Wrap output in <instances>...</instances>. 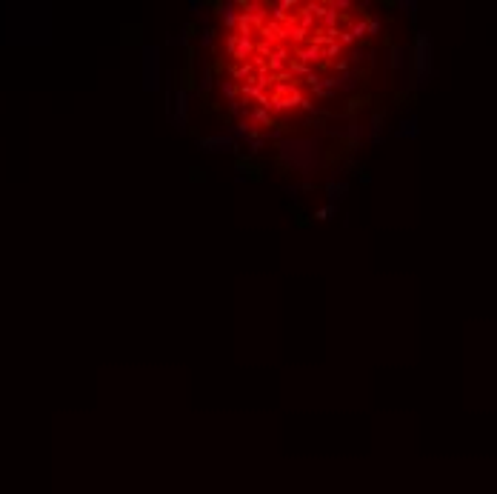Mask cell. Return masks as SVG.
Segmentation results:
<instances>
[{"label": "cell", "mask_w": 497, "mask_h": 494, "mask_svg": "<svg viewBox=\"0 0 497 494\" xmlns=\"http://www.w3.org/2000/svg\"><path fill=\"white\" fill-rule=\"evenodd\" d=\"M280 157L300 174H312L317 160H320V151H317L314 140H283L280 143Z\"/></svg>", "instance_id": "6da1fadb"}, {"label": "cell", "mask_w": 497, "mask_h": 494, "mask_svg": "<svg viewBox=\"0 0 497 494\" xmlns=\"http://www.w3.org/2000/svg\"><path fill=\"white\" fill-rule=\"evenodd\" d=\"M412 69H415L417 83H426L431 77V40L426 32H420L412 46Z\"/></svg>", "instance_id": "7a4b0ae2"}, {"label": "cell", "mask_w": 497, "mask_h": 494, "mask_svg": "<svg viewBox=\"0 0 497 494\" xmlns=\"http://www.w3.org/2000/svg\"><path fill=\"white\" fill-rule=\"evenodd\" d=\"M200 149L212 151V154H223V151L237 149V140L231 135H209V138H200Z\"/></svg>", "instance_id": "3957f363"}, {"label": "cell", "mask_w": 497, "mask_h": 494, "mask_svg": "<svg viewBox=\"0 0 497 494\" xmlns=\"http://www.w3.org/2000/svg\"><path fill=\"white\" fill-rule=\"evenodd\" d=\"M406 55H409V49L400 46V43H394L392 46V66L394 69H403L406 66Z\"/></svg>", "instance_id": "277c9868"}, {"label": "cell", "mask_w": 497, "mask_h": 494, "mask_svg": "<svg viewBox=\"0 0 497 494\" xmlns=\"http://www.w3.org/2000/svg\"><path fill=\"white\" fill-rule=\"evenodd\" d=\"M349 192V186L346 183H326V195H329V200L335 203V200H340V197H346Z\"/></svg>", "instance_id": "5b68a950"}, {"label": "cell", "mask_w": 497, "mask_h": 494, "mask_svg": "<svg viewBox=\"0 0 497 494\" xmlns=\"http://www.w3.org/2000/svg\"><path fill=\"white\" fill-rule=\"evenodd\" d=\"M186 112H189V92L177 94V120L186 126Z\"/></svg>", "instance_id": "8992f818"}, {"label": "cell", "mask_w": 497, "mask_h": 494, "mask_svg": "<svg viewBox=\"0 0 497 494\" xmlns=\"http://www.w3.org/2000/svg\"><path fill=\"white\" fill-rule=\"evenodd\" d=\"M397 135H400V138H415L417 135V120L415 117H412V120H403L400 129H397Z\"/></svg>", "instance_id": "52a82bcc"}, {"label": "cell", "mask_w": 497, "mask_h": 494, "mask_svg": "<svg viewBox=\"0 0 497 494\" xmlns=\"http://www.w3.org/2000/svg\"><path fill=\"white\" fill-rule=\"evenodd\" d=\"M237 138H252V123H246V120L237 123V126H234V140Z\"/></svg>", "instance_id": "ba28073f"}, {"label": "cell", "mask_w": 497, "mask_h": 494, "mask_svg": "<svg viewBox=\"0 0 497 494\" xmlns=\"http://www.w3.org/2000/svg\"><path fill=\"white\" fill-rule=\"evenodd\" d=\"M220 17H223V23H226V26H234V6L226 3V6H223V12H220Z\"/></svg>", "instance_id": "9c48e42d"}, {"label": "cell", "mask_w": 497, "mask_h": 494, "mask_svg": "<svg viewBox=\"0 0 497 494\" xmlns=\"http://www.w3.org/2000/svg\"><path fill=\"white\" fill-rule=\"evenodd\" d=\"M335 203H329V206H326V209H317V214H314V217H317V220H329V214H335Z\"/></svg>", "instance_id": "30bf717a"}, {"label": "cell", "mask_w": 497, "mask_h": 494, "mask_svg": "<svg viewBox=\"0 0 497 494\" xmlns=\"http://www.w3.org/2000/svg\"><path fill=\"white\" fill-rule=\"evenodd\" d=\"M200 43H203V46H212V43H214V29H203V35H200Z\"/></svg>", "instance_id": "8fae6325"}, {"label": "cell", "mask_w": 497, "mask_h": 494, "mask_svg": "<svg viewBox=\"0 0 497 494\" xmlns=\"http://www.w3.org/2000/svg\"><path fill=\"white\" fill-rule=\"evenodd\" d=\"M212 89V71H203V80H200V92H209Z\"/></svg>", "instance_id": "7c38bea8"}, {"label": "cell", "mask_w": 497, "mask_h": 494, "mask_svg": "<svg viewBox=\"0 0 497 494\" xmlns=\"http://www.w3.org/2000/svg\"><path fill=\"white\" fill-rule=\"evenodd\" d=\"M260 146H263V138H255V140L249 138V149L252 151H260Z\"/></svg>", "instance_id": "4fadbf2b"}, {"label": "cell", "mask_w": 497, "mask_h": 494, "mask_svg": "<svg viewBox=\"0 0 497 494\" xmlns=\"http://www.w3.org/2000/svg\"><path fill=\"white\" fill-rule=\"evenodd\" d=\"M220 89H223L226 97H234V86H231V83H220Z\"/></svg>", "instance_id": "5bb4252c"}]
</instances>
